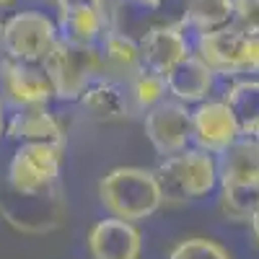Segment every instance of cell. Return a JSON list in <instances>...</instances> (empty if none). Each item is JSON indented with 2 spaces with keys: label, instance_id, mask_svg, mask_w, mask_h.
<instances>
[{
  "label": "cell",
  "instance_id": "cell-3",
  "mask_svg": "<svg viewBox=\"0 0 259 259\" xmlns=\"http://www.w3.org/2000/svg\"><path fill=\"white\" fill-rule=\"evenodd\" d=\"M41 68L50 75L55 89V99L78 101L85 85L104 75L101 55L96 45H73V41L57 39L55 47L41 60Z\"/></svg>",
  "mask_w": 259,
  "mask_h": 259
},
{
  "label": "cell",
  "instance_id": "cell-28",
  "mask_svg": "<svg viewBox=\"0 0 259 259\" xmlns=\"http://www.w3.org/2000/svg\"><path fill=\"white\" fill-rule=\"evenodd\" d=\"M0 52H3V24H0Z\"/></svg>",
  "mask_w": 259,
  "mask_h": 259
},
{
  "label": "cell",
  "instance_id": "cell-14",
  "mask_svg": "<svg viewBox=\"0 0 259 259\" xmlns=\"http://www.w3.org/2000/svg\"><path fill=\"white\" fill-rule=\"evenodd\" d=\"M96 47H99V55H101V68H104L106 78L127 83L143 70L138 39H133L130 34H124L119 29H109L101 36V41Z\"/></svg>",
  "mask_w": 259,
  "mask_h": 259
},
{
  "label": "cell",
  "instance_id": "cell-6",
  "mask_svg": "<svg viewBox=\"0 0 259 259\" xmlns=\"http://www.w3.org/2000/svg\"><path fill=\"white\" fill-rule=\"evenodd\" d=\"M143 130L158 156L182 153L192 143V109L177 99H166L145 112Z\"/></svg>",
  "mask_w": 259,
  "mask_h": 259
},
{
  "label": "cell",
  "instance_id": "cell-9",
  "mask_svg": "<svg viewBox=\"0 0 259 259\" xmlns=\"http://www.w3.org/2000/svg\"><path fill=\"white\" fill-rule=\"evenodd\" d=\"M246 34H241L236 26H223L218 31H207L194 36L192 52L197 55L215 75L223 78H241V62L246 50Z\"/></svg>",
  "mask_w": 259,
  "mask_h": 259
},
{
  "label": "cell",
  "instance_id": "cell-12",
  "mask_svg": "<svg viewBox=\"0 0 259 259\" xmlns=\"http://www.w3.org/2000/svg\"><path fill=\"white\" fill-rule=\"evenodd\" d=\"M6 135L11 140L21 143H45L65 148V124L57 119V114L50 112L47 104L39 106H18L16 114H11L6 124Z\"/></svg>",
  "mask_w": 259,
  "mask_h": 259
},
{
  "label": "cell",
  "instance_id": "cell-16",
  "mask_svg": "<svg viewBox=\"0 0 259 259\" xmlns=\"http://www.w3.org/2000/svg\"><path fill=\"white\" fill-rule=\"evenodd\" d=\"M218 184H259V138L241 135L218 156Z\"/></svg>",
  "mask_w": 259,
  "mask_h": 259
},
{
  "label": "cell",
  "instance_id": "cell-15",
  "mask_svg": "<svg viewBox=\"0 0 259 259\" xmlns=\"http://www.w3.org/2000/svg\"><path fill=\"white\" fill-rule=\"evenodd\" d=\"M80 106L99 122H119L130 114V96L127 85L119 80H112L106 75H99L85 85V91L80 94Z\"/></svg>",
  "mask_w": 259,
  "mask_h": 259
},
{
  "label": "cell",
  "instance_id": "cell-11",
  "mask_svg": "<svg viewBox=\"0 0 259 259\" xmlns=\"http://www.w3.org/2000/svg\"><path fill=\"white\" fill-rule=\"evenodd\" d=\"M89 254L91 259H140L143 254V233L138 223L122 218L96 221L89 231Z\"/></svg>",
  "mask_w": 259,
  "mask_h": 259
},
{
  "label": "cell",
  "instance_id": "cell-21",
  "mask_svg": "<svg viewBox=\"0 0 259 259\" xmlns=\"http://www.w3.org/2000/svg\"><path fill=\"white\" fill-rule=\"evenodd\" d=\"M221 207L233 221H249L259 202V184H218Z\"/></svg>",
  "mask_w": 259,
  "mask_h": 259
},
{
  "label": "cell",
  "instance_id": "cell-5",
  "mask_svg": "<svg viewBox=\"0 0 259 259\" xmlns=\"http://www.w3.org/2000/svg\"><path fill=\"white\" fill-rule=\"evenodd\" d=\"M65 148L45 143H21L8 166V182L16 194H45L62 171Z\"/></svg>",
  "mask_w": 259,
  "mask_h": 259
},
{
  "label": "cell",
  "instance_id": "cell-25",
  "mask_svg": "<svg viewBox=\"0 0 259 259\" xmlns=\"http://www.w3.org/2000/svg\"><path fill=\"white\" fill-rule=\"evenodd\" d=\"M246 223L251 226V233H254V241L259 244V202H256V207H254V212H251V218H249Z\"/></svg>",
  "mask_w": 259,
  "mask_h": 259
},
{
  "label": "cell",
  "instance_id": "cell-1",
  "mask_svg": "<svg viewBox=\"0 0 259 259\" xmlns=\"http://www.w3.org/2000/svg\"><path fill=\"white\" fill-rule=\"evenodd\" d=\"M99 202L112 218L138 223L161 210L163 192L156 171L140 166H119L99 182Z\"/></svg>",
  "mask_w": 259,
  "mask_h": 259
},
{
  "label": "cell",
  "instance_id": "cell-2",
  "mask_svg": "<svg viewBox=\"0 0 259 259\" xmlns=\"http://www.w3.org/2000/svg\"><path fill=\"white\" fill-rule=\"evenodd\" d=\"M156 177L163 192V202L202 200L218 189V158L207 150L187 148L161 161Z\"/></svg>",
  "mask_w": 259,
  "mask_h": 259
},
{
  "label": "cell",
  "instance_id": "cell-4",
  "mask_svg": "<svg viewBox=\"0 0 259 259\" xmlns=\"http://www.w3.org/2000/svg\"><path fill=\"white\" fill-rule=\"evenodd\" d=\"M60 39L57 24L39 11L13 13L3 24V52L8 60L41 62Z\"/></svg>",
  "mask_w": 259,
  "mask_h": 259
},
{
  "label": "cell",
  "instance_id": "cell-24",
  "mask_svg": "<svg viewBox=\"0 0 259 259\" xmlns=\"http://www.w3.org/2000/svg\"><path fill=\"white\" fill-rule=\"evenodd\" d=\"M57 11H70V8H101V11H112L109 0H55Z\"/></svg>",
  "mask_w": 259,
  "mask_h": 259
},
{
  "label": "cell",
  "instance_id": "cell-17",
  "mask_svg": "<svg viewBox=\"0 0 259 259\" xmlns=\"http://www.w3.org/2000/svg\"><path fill=\"white\" fill-rule=\"evenodd\" d=\"M109 29H114L112 26V11L70 8V11H60V16H57L60 39L73 41V45H99L101 36Z\"/></svg>",
  "mask_w": 259,
  "mask_h": 259
},
{
  "label": "cell",
  "instance_id": "cell-13",
  "mask_svg": "<svg viewBox=\"0 0 259 259\" xmlns=\"http://www.w3.org/2000/svg\"><path fill=\"white\" fill-rule=\"evenodd\" d=\"M163 78H166L168 99H177L187 106H197L207 101L215 85V73L194 52L187 60H182L177 68H171Z\"/></svg>",
  "mask_w": 259,
  "mask_h": 259
},
{
  "label": "cell",
  "instance_id": "cell-22",
  "mask_svg": "<svg viewBox=\"0 0 259 259\" xmlns=\"http://www.w3.org/2000/svg\"><path fill=\"white\" fill-rule=\"evenodd\" d=\"M168 259H233V256L218 241L205 239V236H189L168 251Z\"/></svg>",
  "mask_w": 259,
  "mask_h": 259
},
{
  "label": "cell",
  "instance_id": "cell-18",
  "mask_svg": "<svg viewBox=\"0 0 259 259\" xmlns=\"http://www.w3.org/2000/svg\"><path fill=\"white\" fill-rule=\"evenodd\" d=\"M236 0H184L179 26L194 36L231 26Z\"/></svg>",
  "mask_w": 259,
  "mask_h": 259
},
{
  "label": "cell",
  "instance_id": "cell-10",
  "mask_svg": "<svg viewBox=\"0 0 259 259\" xmlns=\"http://www.w3.org/2000/svg\"><path fill=\"white\" fill-rule=\"evenodd\" d=\"M138 47H140L143 68L158 75H166L171 68H177L182 60L192 55V41L179 24L150 26L138 39Z\"/></svg>",
  "mask_w": 259,
  "mask_h": 259
},
{
  "label": "cell",
  "instance_id": "cell-27",
  "mask_svg": "<svg viewBox=\"0 0 259 259\" xmlns=\"http://www.w3.org/2000/svg\"><path fill=\"white\" fill-rule=\"evenodd\" d=\"M6 135V119H3V101H0V138Z\"/></svg>",
  "mask_w": 259,
  "mask_h": 259
},
{
  "label": "cell",
  "instance_id": "cell-7",
  "mask_svg": "<svg viewBox=\"0 0 259 259\" xmlns=\"http://www.w3.org/2000/svg\"><path fill=\"white\" fill-rule=\"evenodd\" d=\"M241 138V127L223 99H207L192 109V143L194 148L221 156Z\"/></svg>",
  "mask_w": 259,
  "mask_h": 259
},
{
  "label": "cell",
  "instance_id": "cell-30",
  "mask_svg": "<svg viewBox=\"0 0 259 259\" xmlns=\"http://www.w3.org/2000/svg\"><path fill=\"white\" fill-rule=\"evenodd\" d=\"M0 94H3V91H0ZM0 101H3V99H0Z\"/></svg>",
  "mask_w": 259,
  "mask_h": 259
},
{
  "label": "cell",
  "instance_id": "cell-26",
  "mask_svg": "<svg viewBox=\"0 0 259 259\" xmlns=\"http://www.w3.org/2000/svg\"><path fill=\"white\" fill-rule=\"evenodd\" d=\"M130 3H138V6H145V8H158L163 0H130Z\"/></svg>",
  "mask_w": 259,
  "mask_h": 259
},
{
  "label": "cell",
  "instance_id": "cell-23",
  "mask_svg": "<svg viewBox=\"0 0 259 259\" xmlns=\"http://www.w3.org/2000/svg\"><path fill=\"white\" fill-rule=\"evenodd\" d=\"M231 26L246 36H259V0H236Z\"/></svg>",
  "mask_w": 259,
  "mask_h": 259
},
{
  "label": "cell",
  "instance_id": "cell-19",
  "mask_svg": "<svg viewBox=\"0 0 259 259\" xmlns=\"http://www.w3.org/2000/svg\"><path fill=\"white\" fill-rule=\"evenodd\" d=\"M223 101L233 112L241 135L259 138V78H236L226 89Z\"/></svg>",
  "mask_w": 259,
  "mask_h": 259
},
{
  "label": "cell",
  "instance_id": "cell-29",
  "mask_svg": "<svg viewBox=\"0 0 259 259\" xmlns=\"http://www.w3.org/2000/svg\"><path fill=\"white\" fill-rule=\"evenodd\" d=\"M13 0H0V8H6V6H11Z\"/></svg>",
  "mask_w": 259,
  "mask_h": 259
},
{
  "label": "cell",
  "instance_id": "cell-8",
  "mask_svg": "<svg viewBox=\"0 0 259 259\" xmlns=\"http://www.w3.org/2000/svg\"><path fill=\"white\" fill-rule=\"evenodd\" d=\"M0 91L16 109L50 104L55 99V89L41 62H18L8 57L0 62Z\"/></svg>",
  "mask_w": 259,
  "mask_h": 259
},
{
  "label": "cell",
  "instance_id": "cell-20",
  "mask_svg": "<svg viewBox=\"0 0 259 259\" xmlns=\"http://www.w3.org/2000/svg\"><path fill=\"white\" fill-rule=\"evenodd\" d=\"M127 96H130V106L140 112H148L158 106L161 101L168 99V89H166V78L158 73H150V70H140L133 80H127Z\"/></svg>",
  "mask_w": 259,
  "mask_h": 259
}]
</instances>
